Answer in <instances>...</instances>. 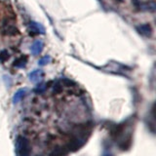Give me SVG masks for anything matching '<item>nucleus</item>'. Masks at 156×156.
Here are the masks:
<instances>
[{
	"label": "nucleus",
	"mask_w": 156,
	"mask_h": 156,
	"mask_svg": "<svg viewBox=\"0 0 156 156\" xmlns=\"http://www.w3.org/2000/svg\"><path fill=\"white\" fill-rule=\"evenodd\" d=\"M138 31L140 34L144 35L145 37H150L151 34H152V27L149 23H144V24H140V27H136Z\"/></svg>",
	"instance_id": "7ed1b4c3"
},
{
	"label": "nucleus",
	"mask_w": 156,
	"mask_h": 156,
	"mask_svg": "<svg viewBox=\"0 0 156 156\" xmlns=\"http://www.w3.org/2000/svg\"><path fill=\"white\" fill-rule=\"evenodd\" d=\"M68 153V149L66 147H58L53 150L49 156H66Z\"/></svg>",
	"instance_id": "0eeeda50"
},
{
	"label": "nucleus",
	"mask_w": 156,
	"mask_h": 156,
	"mask_svg": "<svg viewBox=\"0 0 156 156\" xmlns=\"http://www.w3.org/2000/svg\"><path fill=\"white\" fill-rule=\"evenodd\" d=\"M43 74H44V72L41 69H36V70L32 71L31 73H29V76H28L29 80H31L33 82H36V81L41 79V78L43 77Z\"/></svg>",
	"instance_id": "423d86ee"
},
{
	"label": "nucleus",
	"mask_w": 156,
	"mask_h": 156,
	"mask_svg": "<svg viewBox=\"0 0 156 156\" xmlns=\"http://www.w3.org/2000/svg\"><path fill=\"white\" fill-rule=\"evenodd\" d=\"M28 30H29V33H30V35H37V34L45 33V28H44V27L36 22H30L28 27Z\"/></svg>",
	"instance_id": "f03ea898"
},
{
	"label": "nucleus",
	"mask_w": 156,
	"mask_h": 156,
	"mask_svg": "<svg viewBox=\"0 0 156 156\" xmlns=\"http://www.w3.org/2000/svg\"><path fill=\"white\" fill-rule=\"evenodd\" d=\"M27 57L22 56L21 58H17V60L14 62L13 66L14 67H17V68H23L27 66Z\"/></svg>",
	"instance_id": "39448f33"
},
{
	"label": "nucleus",
	"mask_w": 156,
	"mask_h": 156,
	"mask_svg": "<svg viewBox=\"0 0 156 156\" xmlns=\"http://www.w3.org/2000/svg\"><path fill=\"white\" fill-rule=\"evenodd\" d=\"M1 33L4 36L14 37V36L18 35V34L20 33V31H19V29L16 26H14L13 23H10L9 21L5 20V21L2 23V26H1Z\"/></svg>",
	"instance_id": "f257e3e1"
},
{
	"label": "nucleus",
	"mask_w": 156,
	"mask_h": 156,
	"mask_svg": "<svg viewBox=\"0 0 156 156\" xmlns=\"http://www.w3.org/2000/svg\"><path fill=\"white\" fill-rule=\"evenodd\" d=\"M62 91V86L60 84V83H56L55 86H54V93L55 94H58Z\"/></svg>",
	"instance_id": "9d476101"
},
{
	"label": "nucleus",
	"mask_w": 156,
	"mask_h": 156,
	"mask_svg": "<svg viewBox=\"0 0 156 156\" xmlns=\"http://www.w3.org/2000/svg\"><path fill=\"white\" fill-rule=\"evenodd\" d=\"M31 53L33 56H38L39 54H41V52L44 49V43L41 40H36L31 45Z\"/></svg>",
	"instance_id": "20e7f679"
},
{
	"label": "nucleus",
	"mask_w": 156,
	"mask_h": 156,
	"mask_svg": "<svg viewBox=\"0 0 156 156\" xmlns=\"http://www.w3.org/2000/svg\"><path fill=\"white\" fill-rule=\"evenodd\" d=\"M50 62H51V57L45 56V57L41 58L40 60L38 61V65H39V66H46V65H48V63Z\"/></svg>",
	"instance_id": "6e6552de"
},
{
	"label": "nucleus",
	"mask_w": 156,
	"mask_h": 156,
	"mask_svg": "<svg viewBox=\"0 0 156 156\" xmlns=\"http://www.w3.org/2000/svg\"><path fill=\"white\" fill-rule=\"evenodd\" d=\"M10 58V54L7 50H3L0 52V61L1 62H6Z\"/></svg>",
	"instance_id": "1a4fd4ad"
},
{
	"label": "nucleus",
	"mask_w": 156,
	"mask_h": 156,
	"mask_svg": "<svg viewBox=\"0 0 156 156\" xmlns=\"http://www.w3.org/2000/svg\"><path fill=\"white\" fill-rule=\"evenodd\" d=\"M24 92H26V91H24V90H20L18 93H17V94L16 95H15V101H18L19 100H21L22 99V98H23V94H24Z\"/></svg>",
	"instance_id": "9b49d317"
}]
</instances>
